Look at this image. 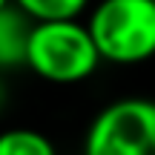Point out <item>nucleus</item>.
<instances>
[{
  "instance_id": "f257e3e1",
  "label": "nucleus",
  "mask_w": 155,
  "mask_h": 155,
  "mask_svg": "<svg viewBox=\"0 0 155 155\" xmlns=\"http://www.w3.org/2000/svg\"><path fill=\"white\" fill-rule=\"evenodd\" d=\"M104 61L89 26L78 20H40L32 26L26 66L49 83H81Z\"/></svg>"
},
{
  "instance_id": "f03ea898",
  "label": "nucleus",
  "mask_w": 155,
  "mask_h": 155,
  "mask_svg": "<svg viewBox=\"0 0 155 155\" xmlns=\"http://www.w3.org/2000/svg\"><path fill=\"white\" fill-rule=\"evenodd\" d=\"M86 26L109 63L132 66L155 58V0H101Z\"/></svg>"
},
{
  "instance_id": "7ed1b4c3",
  "label": "nucleus",
  "mask_w": 155,
  "mask_h": 155,
  "mask_svg": "<svg viewBox=\"0 0 155 155\" xmlns=\"http://www.w3.org/2000/svg\"><path fill=\"white\" fill-rule=\"evenodd\" d=\"M83 155H155V101L121 98L89 124Z\"/></svg>"
},
{
  "instance_id": "20e7f679",
  "label": "nucleus",
  "mask_w": 155,
  "mask_h": 155,
  "mask_svg": "<svg viewBox=\"0 0 155 155\" xmlns=\"http://www.w3.org/2000/svg\"><path fill=\"white\" fill-rule=\"evenodd\" d=\"M35 20L17 6H6L0 12V69L26 66V49Z\"/></svg>"
},
{
  "instance_id": "39448f33",
  "label": "nucleus",
  "mask_w": 155,
  "mask_h": 155,
  "mask_svg": "<svg viewBox=\"0 0 155 155\" xmlns=\"http://www.w3.org/2000/svg\"><path fill=\"white\" fill-rule=\"evenodd\" d=\"M0 155H58V150L43 132L15 127L0 132Z\"/></svg>"
},
{
  "instance_id": "423d86ee",
  "label": "nucleus",
  "mask_w": 155,
  "mask_h": 155,
  "mask_svg": "<svg viewBox=\"0 0 155 155\" xmlns=\"http://www.w3.org/2000/svg\"><path fill=\"white\" fill-rule=\"evenodd\" d=\"M89 0H15L20 12H26L35 23L40 20H78Z\"/></svg>"
},
{
  "instance_id": "0eeeda50",
  "label": "nucleus",
  "mask_w": 155,
  "mask_h": 155,
  "mask_svg": "<svg viewBox=\"0 0 155 155\" xmlns=\"http://www.w3.org/2000/svg\"><path fill=\"white\" fill-rule=\"evenodd\" d=\"M12 3H15V0H0V12H3L6 6H12Z\"/></svg>"
}]
</instances>
